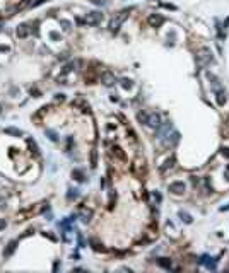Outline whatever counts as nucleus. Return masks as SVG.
Returning <instances> with one entry per match:
<instances>
[{
  "label": "nucleus",
  "mask_w": 229,
  "mask_h": 273,
  "mask_svg": "<svg viewBox=\"0 0 229 273\" xmlns=\"http://www.w3.org/2000/svg\"><path fill=\"white\" fill-rule=\"evenodd\" d=\"M103 21V14L101 12H89L87 16H86L84 22L89 24V26H96V24H99Z\"/></svg>",
  "instance_id": "20e7f679"
},
{
  "label": "nucleus",
  "mask_w": 229,
  "mask_h": 273,
  "mask_svg": "<svg viewBox=\"0 0 229 273\" xmlns=\"http://www.w3.org/2000/svg\"><path fill=\"white\" fill-rule=\"evenodd\" d=\"M62 26H63V29H67V31H68V29H70V26H72V24L68 22V21H62Z\"/></svg>",
  "instance_id": "ddd939ff"
},
{
  "label": "nucleus",
  "mask_w": 229,
  "mask_h": 273,
  "mask_svg": "<svg viewBox=\"0 0 229 273\" xmlns=\"http://www.w3.org/2000/svg\"><path fill=\"white\" fill-rule=\"evenodd\" d=\"M139 119L142 121V123H145V125H149V126H159L161 123V118H159V114L156 113H139Z\"/></svg>",
  "instance_id": "f257e3e1"
},
{
  "label": "nucleus",
  "mask_w": 229,
  "mask_h": 273,
  "mask_svg": "<svg viewBox=\"0 0 229 273\" xmlns=\"http://www.w3.org/2000/svg\"><path fill=\"white\" fill-rule=\"evenodd\" d=\"M121 82H123V87H125V89H128V87L132 85V84H130V80H127V79H123Z\"/></svg>",
  "instance_id": "4468645a"
},
{
  "label": "nucleus",
  "mask_w": 229,
  "mask_h": 273,
  "mask_svg": "<svg viewBox=\"0 0 229 273\" xmlns=\"http://www.w3.org/2000/svg\"><path fill=\"white\" fill-rule=\"evenodd\" d=\"M222 154L226 155V157H229V148H224V150H222Z\"/></svg>",
  "instance_id": "f3484780"
},
{
  "label": "nucleus",
  "mask_w": 229,
  "mask_h": 273,
  "mask_svg": "<svg viewBox=\"0 0 229 273\" xmlns=\"http://www.w3.org/2000/svg\"><path fill=\"white\" fill-rule=\"evenodd\" d=\"M48 135H50V138H51V140H57V136H55L53 131H48Z\"/></svg>",
  "instance_id": "dca6fc26"
},
{
  "label": "nucleus",
  "mask_w": 229,
  "mask_h": 273,
  "mask_svg": "<svg viewBox=\"0 0 229 273\" xmlns=\"http://www.w3.org/2000/svg\"><path fill=\"white\" fill-rule=\"evenodd\" d=\"M16 241H12V243H9V248H7L5 251H4V256H10L14 253V249H16Z\"/></svg>",
  "instance_id": "1a4fd4ad"
},
{
  "label": "nucleus",
  "mask_w": 229,
  "mask_h": 273,
  "mask_svg": "<svg viewBox=\"0 0 229 273\" xmlns=\"http://www.w3.org/2000/svg\"><path fill=\"white\" fill-rule=\"evenodd\" d=\"M113 82H114V79H113V75H111L109 72L103 73V84H104V85H111Z\"/></svg>",
  "instance_id": "6e6552de"
},
{
  "label": "nucleus",
  "mask_w": 229,
  "mask_h": 273,
  "mask_svg": "<svg viewBox=\"0 0 229 273\" xmlns=\"http://www.w3.org/2000/svg\"><path fill=\"white\" fill-rule=\"evenodd\" d=\"M29 26H28V24H21V26H19L17 27V36L19 38H26V36L29 34Z\"/></svg>",
  "instance_id": "423d86ee"
},
{
  "label": "nucleus",
  "mask_w": 229,
  "mask_h": 273,
  "mask_svg": "<svg viewBox=\"0 0 229 273\" xmlns=\"http://www.w3.org/2000/svg\"><path fill=\"white\" fill-rule=\"evenodd\" d=\"M197 58H199V62H200V63H204V65H209V63L214 62V56H212V53L207 50V48L200 50L199 55H197Z\"/></svg>",
  "instance_id": "7ed1b4c3"
},
{
  "label": "nucleus",
  "mask_w": 229,
  "mask_h": 273,
  "mask_svg": "<svg viewBox=\"0 0 229 273\" xmlns=\"http://www.w3.org/2000/svg\"><path fill=\"white\" fill-rule=\"evenodd\" d=\"M157 263H159L161 266H164V268H171V261H169V260H166V258H161Z\"/></svg>",
  "instance_id": "9d476101"
},
{
  "label": "nucleus",
  "mask_w": 229,
  "mask_h": 273,
  "mask_svg": "<svg viewBox=\"0 0 229 273\" xmlns=\"http://www.w3.org/2000/svg\"><path fill=\"white\" fill-rule=\"evenodd\" d=\"M128 9H125V10H121L120 14H118V16H116V17L113 19V21H111V24H109V27H111V29L113 31H116L118 29V27H120V24L123 22V21H125V19L128 17Z\"/></svg>",
  "instance_id": "f03ea898"
},
{
  "label": "nucleus",
  "mask_w": 229,
  "mask_h": 273,
  "mask_svg": "<svg viewBox=\"0 0 229 273\" xmlns=\"http://www.w3.org/2000/svg\"><path fill=\"white\" fill-rule=\"evenodd\" d=\"M5 133H10V135H17V136H21V135H22V131L16 130V128H7V130H5Z\"/></svg>",
  "instance_id": "9b49d317"
},
{
  "label": "nucleus",
  "mask_w": 229,
  "mask_h": 273,
  "mask_svg": "<svg viewBox=\"0 0 229 273\" xmlns=\"http://www.w3.org/2000/svg\"><path fill=\"white\" fill-rule=\"evenodd\" d=\"M74 176H75V179H79V181H82V179H84V178H82V172H80V171H74Z\"/></svg>",
  "instance_id": "f8f14e48"
},
{
  "label": "nucleus",
  "mask_w": 229,
  "mask_h": 273,
  "mask_svg": "<svg viewBox=\"0 0 229 273\" xmlns=\"http://www.w3.org/2000/svg\"><path fill=\"white\" fill-rule=\"evenodd\" d=\"M163 21H164V19L161 17V16H151V17H149V24H151V26H154V27H156V26H159Z\"/></svg>",
  "instance_id": "0eeeda50"
},
{
  "label": "nucleus",
  "mask_w": 229,
  "mask_h": 273,
  "mask_svg": "<svg viewBox=\"0 0 229 273\" xmlns=\"http://www.w3.org/2000/svg\"><path fill=\"white\" fill-rule=\"evenodd\" d=\"M154 200H156L157 203L161 202V195H159V193H157V191H156V193H154Z\"/></svg>",
  "instance_id": "2eb2a0df"
},
{
  "label": "nucleus",
  "mask_w": 229,
  "mask_h": 273,
  "mask_svg": "<svg viewBox=\"0 0 229 273\" xmlns=\"http://www.w3.org/2000/svg\"><path fill=\"white\" fill-rule=\"evenodd\" d=\"M4 227H5V220L0 219V229H4Z\"/></svg>",
  "instance_id": "a211bd4d"
},
{
  "label": "nucleus",
  "mask_w": 229,
  "mask_h": 273,
  "mask_svg": "<svg viewBox=\"0 0 229 273\" xmlns=\"http://www.w3.org/2000/svg\"><path fill=\"white\" fill-rule=\"evenodd\" d=\"M169 191L171 193H175V195H181L183 191H185V184H183V181H175V183L169 184Z\"/></svg>",
  "instance_id": "39448f33"
}]
</instances>
